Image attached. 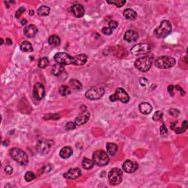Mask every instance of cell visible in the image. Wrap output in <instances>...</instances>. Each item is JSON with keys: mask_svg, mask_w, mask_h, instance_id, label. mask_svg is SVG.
<instances>
[{"mask_svg": "<svg viewBox=\"0 0 188 188\" xmlns=\"http://www.w3.org/2000/svg\"><path fill=\"white\" fill-rule=\"evenodd\" d=\"M153 57L151 55H147L145 57H140L136 59L135 62V66L137 69L141 72H146L150 69L152 67Z\"/></svg>", "mask_w": 188, "mask_h": 188, "instance_id": "obj_1", "label": "cell"}, {"mask_svg": "<svg viewBox=\"0 0 188 188\" xmlns=\"http://www.w3.org/2000/svg\"><path fill=\"white\" fill-rule=\"evenodd\" d=\"M10 156L16 163L21 165H26L28 164V157L27 154L23 150L18 148H13L9 152Z\"/></svg>", "mask_w": 188, "mask_h": 188, "instance_id": "obj_2", "label": "cell"}, {"mask_svg": "<svg viewBox=\"0 0 188 188\" xmlns=\"http://www.w3.org/2000/svg\"><path fill=\"white\" fill-rule=\"evenodd\" d=\"M172 31V25L167 20H163L160 25L154 30V35L157 38H165Z\"/></svg>", "mask_w": 188, "mask_h": 188, "instance_id": "obj_3", "label": "cell"}, {"mask_svg": "<svg viewBox=\"0 0 188 188\" xmlns=\"http://www.w3.org/2000/svg\"><path fill=\"white\" fill-rule=\"evenodd\" d=\"M93 161L98 166H105L109 163V157L103 150H97L93 154Z\"/></svg>", "mask_w": 188, "mask_h": 188, "instance_id": "obj_4", "label": "cell"}, {"mask_svg": "<svg viewBox=\"0 0 188 188\" xmlns=\"http://www.w3.org/2000/svg\"><path fill=\"white\" fill-rule=\"evenodd\" d=\"M176 64V59L174 57H169V56H162L157 58L155 61V66L159 68H171Z\"/></svg>", "mask_w": 188, "mask_h": 188, "instance_id": "obj_5", "label": "cell"}, {"mask_svg": "<svg viewBox=\"0 0 188 188\" xmlns=\"http://www.w3.org/2000/svg\"><path fill=\"white\" fill-rule=\"evenodd\" d=\"M105 89L103 87L95 86L90 87L89 90L85 92V96L88 99L94 101V100H98L101 98L105 94Z\"/></svg>", "mask_w": 188, "mask_h": 188, "instance_id": "obj_6", "label": "cell"}, {"mask_svg": "<svg viewBox=\"0 0 188 188\" xmlns=\"http://www.w3.org/2000/svg\"><path fill=\"white\" fill-rule=\"evenodd\" d=\"M123 172L118 167H114L109 171L108 174V179L112 185H119L122 182Z\"/></svg>", "mask_w": 188, "mask_h": 188, "instance_id": "obj_7", "label": "cell"}, {"mask_svg": "<svg viewBox=\"0 0 188 188\" xmlns=\"http://www.w3.org/2000/svg\"><path fill=\"white\" fill-rule=\"evenodd\" d=\"M129 96L121 87H118L115 90L114 94L109 96V100L111 102H115L117 100L121 102L122 103H128L129 102Z\"/></svg>", "mask_w": 188, "mask_h": 188, "instance_id": "obj_8", "label": "cell"}, {"mask_svg": "<svg viewBox=\"0 0 188 188\" xmlns=\"http://www.w3.org/2000/svg\"><path fill=\"white\" fill-rule=\"evenodd\" d=\"M54 142L51 140L41 139L39 140L37 143L36 148L39 153L42 154H46L51 150L52 147L53 146Z\"/></svg>", "mask_w": 188, "mask_h": 188, "instance_id": "obj_9", "label": "cell"}, {"mask_svg": "<svg viewBox=\"0 0 188 188\" xmlns=\"http://www.w3.org/2000/svg\"><path fill=\"white\" fill-rule=\"evenodd\" d=\"M55 62L57 64L62 65V66H68V65L73 64L74 57L66 52H58L54 56Z\"/></svg>", "mask_w": 188, "mask_h": 188, "instance_id": "obj_10", "label": "cell"}, {"mask_svg": "<svg viewBox=\"0 0 188 188\" xmlns=\"http://www.w3.org/2000/svg\"><path fill=\"white\" fill-rule=\"evenodd\" d=\"M151 46L148 44H136L131 49V53L134 55H143L150 52Z\"/></svg>", "mask_w": 188, "mask_h": 188, "instance_id": "obj_11", "label": "cell"}, {"mask_svg": "<svg viewBox=\"0 0 188 188\" xmlns=\"http://www.w3.org/2000/svg\"><path fill=\"white\" fill-rule=\"evenodd\" d=\"M45 96V87L44 85L40 82H37L33 87V97L35 99L40 101Z\"/></svg>", "mask_w": 188, "mask_h": 188, "instance_id": "obj_12", "label": "cell"}, {"mask_svg": "<svg viewBox=\"0 0 188 188\" xmlns=\"http://www.w3.org/2000/svg\"><path fill=\"white\" fill-rule=\"evenodd\" d=\"M82 172L79 167H74V168L69 169L67 172L63 174V177L68 178V179H76L81 176Z\"/></svg>", "mask_w": 188, "mask_h": 188, "instance_id": "obj_13", "label": "cell"}, {"mask_svg": "<svg viewBox=\"0 0 188 188\" xmlns=\"http://www.w3.org/2000/svg\"><path fill=\"white\" fill-rule=\"evenodd\" d=\"M123 170L125 171L126 173L128 174H132V173L135 172L137 171L138 165L136 163L131 160H126L123 164Z\"/></svg>", "mask_w": 188, "mask_h": 188, "instance_id": "obj_14", "label": "cell"}, {"mask_svg": "<svg viewBox=\"0 0 188 188\" xmlns=\"http://www.w3.org/2000/svg\"><path fill=\"white\" fill-rule=\"evenodd\" d=\"M89 118H90V113L88 111H84L75 118L74 122L77 126H81L88 121Z\"/></svg>", "mask_w": 188, "mask_h": 188, "instance_id": "obj_15", "label": "cell"}, {"mask_svg": "<svg viewBox=\"0 0 188 188\" xmlns=\"http://www.w3.org/2000/svg\"><path fill=\"white\" fill-rule=\"evenodd\" d=\"M72 13L75 17L82 18L85 14V9L80 4H74L71 7Z\"/></svg>", "mask_w": 188, "mask_h": 188, "instance_id": "obj_16", "label": "cell"}, {"mask_svg": "<svg viewBox=\"0 0 188 188\" xmlns=\"http://www.w3.org/2000/svg\"><path fill=\"white\" fill-rule=\"evenodd\" d=\"M38 27L36 26L29 25L25 27V29H24V34L27 38H33L38 33Z\"/></svg>", "mask_w": 188, "mask_h": 188, "instance_id": "obj_17", "label": "cell"}, {"mask_svg": "<svg viewBox=\"0 0 188 188\" xmlns=\"http://www.w3.org/2000/svg\"><path fill=\"white\" fill-rule=\"evenodd\" d=\"M138 33L137 32L133 30H128L126 31L124 34V40L127 42H135L138 39Z\"/></svg>", "mask_w": 188, "mask_h": 188, "instance_id": "obj_18", "label": "cell"}, {"mask_svg": "<svg viewBox=\"0 0 188 188\" xmlns=\"http://www.w3.org/2000/svg\"><path fill=\"white\" fill-rule=\"evenodd\" d=\"M88 57L85 54H81V55H77V57H74L73 64L75 66H83L87 63Z\"/></svg>", "mask_w": 188, "mask_h": 188, "instance_id": "obj_19", "label": "cell"}, {"mask_svg": "<svg viewBox=\"0 0 188 188\" xmlns=\"http://www.w3.org/2000/svg\"><path fill=\"white\" fill-rule=\"evenodd\" d=\"M73 154V148L71 146H65L59 152V157L63 159H68Z\"/></svg>", "mask_w": 188, "mask_h": 188, "instance_id": "obj_20", "label": "cell"}, {"mask_svg": "<svg viewBox=\"0 0 188 188\" xmlns=\"http://www.w3.org/2000/svg\"><path fill=\"white\" fill-rule=\"evenodd\" d=\"M139 109L140 112L143 115H148L152 112L153 107L150 105L149 103L147 102H143L140 105H139Z\"/></svg>", "mask_w": 188, "mask_h": 188, "instance_id": "obj_21", "label": "cell"}, {"mask_svg": "<svg viewBox=\"0 0 188 188\" xmlns=\"http://www.w3.org/2000/svg\"><path fill=\"white\" fill-rule=\"evenodd\" d=\"M65 73L64 68L62 65L59 64H55L54 65L52 68V74H53L55 77H61V75Z\"/></svg>", "mask_w": 188, "mask_h": 188, "instance_id": "obj_22", "label": "cell"}, {"mask_svg": "<svg viewBox=\"0 0 188 188\" xmlns=\"http://www.w3.org/2000/svg\"><path fill=\"white\" fill-rule=\"evenodd\" d=\"M124 16L125 17L126 19L129 20H135L137 18V13L135 10H132L131 8H127L124 11Z\"/></svg>", "mask_w": 188, "mask_h": 188, "instance_id": "obj_23", "label": "cell"}, {"mask_svg": "<svg viewBox=\"0 0 188 188\" xmlns=\"http://www.w3.org/2000/svg\"><path fill=\"white\" fill-rule=\"evenodd\" d=\"M107 152L110 156H114L118 152V146L113 143H108L107 144Z\"/></svg>", "mask_w": 188, "mask_h": 188, "instance_id": "obj_24", "label": "cell"}, {"mask_svg": "<svg viewBox=\"0 0 188 188\" xmlns=\"http://www.w3.org/2000/svg\"><path fill=\"white\" fill-rule=\"evenodd\" d=\"M48 42H49V45L55 47V46H58L60 44V38H59V36L56 35H51L49 38Z\"/></svg>", "mask_w": 188, "mask_h": 188, "instance_id": "obj_25", "label": "cell"}, {"mask_svg": "<svg viewBox=\"0 0 188 188\" xmlns=\"http://www.w3.org/2000/svg\"><path fill=\"white\" fill-rule=\"evenodd\" d=\"M20 49L24 52H31L33 51L32 44L29 42L27 41V40L21 43V45H20Z\"/></svg>", "mask_w": 188, "mask_h": 188, "instance_id": "obj_26", "label": "cell"}, {"mask_svg": "<svg viewBox=\"0 0 188 188\" xmlns=\"http://www.w3.org/2000/svg\"><path fill=\"white\" fill-rule=\"evenodd\" d=\"M38 15L39 16H46L49 14L50 8L49 7L46 6V5H42L38 9Z\"/></svg>", "mask_w": 188, "mask_h": 188, "instance_id": "obj_27", "label": "cell"}, {"mask_svg": "<svg viewBox=\"0 0 188 188\" xmlns=\"http://www.w3.org/2000/svg\"><path fill=\"white\" fill-rule=\"evenodd\" d=\"M70 85L71 87L74 90H80L82 88V85L79 80H77V79H71L70 80Z\"/></svg>", "mask_w": 188, "mask_h": 188, "instance_id": "obj_28", "label": "cell"}, {"mask_svg": "<svg viewBox=\"0 0 188 188\" xmlns=\"http://www.w3.org/2000/svg\"><path fill=\"white\" fill-rule=\"evenodd\" d=\"M82 165L86 170H90L94 166V163L91 159H87V158H84L82 162Z\"/></svg>", "mask_w": 188, "mask_h": 188, "instance_id": "obj_29", "label": "cell"}, {"mask_svg": "<svg viewBox=\"0 0 188 188\" xmlns=\"http://www.w3.org/2000/svg\"><path fill=\"white\" fill-rule=\"evenodd\" d=\"M59 94L62 96H67L71 94V88L68 85H62L59 88Z\"/></svg>", "mask_w": 188, "mask_h": 188, "instance_id": "obj_30", "label": "cell"}, {"mask_svg": "<svg viewBox=\"0 0 188 188\" xmlns=\"http://www.w3.org/2000/svg\"><path fill=\"white\" fill-rule=\"evenodd\" d=\"M49 61L47 57H42L38 61V67L40 68H45L49 65Z\"/></svg>", "mask_w": 188, "mask_h": 188, "instance_id": "obj_31", "label": "cell"}, {"mask_svg": "<svg viewBox=\"0 0 188 188\" xmlns=\"http://www.w3.org/2000/svg\"><path fill=\"white\" fill-rule=\"evenodd\" d=\"M36 178V176L33 172L32 171H28L25 175V178L27 182H31L33 180H34Z\"/></svg>", "mask_w": 188, "mask_h": 188, "instance_id": "obj_32", "label": "cell"}, {"mask_svg": "<svg viewBox=\"0 0 188 188\" xmlns=\"http://www.w3.org/2000/svg\"><path fill=\"white\" fill-rule=\"evenodd\" d=\"M163 113H162L161 111H156L155 113H154L152 118H153L154 121H161L162 119H163Z\"/></svg>", "mask_w": 188, "mask_h": 188, "instance_id": "obj_33", "label": "cell"}, {"mask_svg": "<svg viewBox=\"0 0 188 188\" xmlns=\"http://www.w3.org/2000/svg\"><path fill=\"white\" fill-rule=\"evenodd\" d=\"M107 3L111 4V5H114L117 7H121L122 6H124V4L126 3V1H123V0H116V1H107Z\"/></svg>", "mask_w": 188, "mask_h": 188, "instance_id": "obj_34", "label": "cell"}, {"mask_svg": "<svg viewBox=\"0 0 188 188\" xmlns=\"http://www.w3.org/2000/svg\"><path fill=\"white\" fill-rule=\"evenodd\" d=\"M160 135L162 137H166L167 135V129L166 126L165 125V124H163L160 126Z\"/></svg>", "mask_w": 188, "mask_h": 188, "instance_id": "obj_35", "label": "cell"}, {"mask_svg": "<svg viewBox=\"0 0 188 188\" xmlns=\"http://www.w3.org/2000/svg\"><path fill=\"white\" fill-rule=\"evenodd\" d=\"M76 126H77V125H76L75 122H68L66 124V128L67 130H73L76 128Z\"/></svg>", "mask_w": 188, "mask_h": 188, "instance_id": "obj_36", "label": "cell"}, {"mask_svg": "<svg viewBox=\"0 0 188 188\" xmlns=\"http://www.w3.org/2000/svg\"><path fill=\"white\" fill-rule=\"evenodd\" d=\"M25 7H20V8L18 9L17 11H16L15 16H16V18H18L20 17V16H21L22 14L25 13Z\"/></svg>", "mask_w": 188, "mask_h": 188, "instance_id": "obj_37", "label": "cell"}, {"mask_svg": "<svg viewBox=\"0 0 188 188\" xmlns=\"http://www.w3.org/2000/svg\"><path fill=\"white\" fill-rule=\"evenodd\" d=\"M102 32L105 35H112V33H113V29H111L109 27H103L102 29Z\"/></svg>", "mask_w": 188, "mask_h": 188, "instance_id": "obj_38", "label": "cell"}, {"mask_svg": "<svg viewBox=\"0 0 188 188\" xmlns=\"http://www.w3.org/2000/svg\"><path fill=\"white\" fill-rule=\"evenodd\" d=\"M13 167L10 166V165H7L5 168V173L8 176H10L11 174H13Z\"/></svg>", "mask_w": 188, "mask_h": 188, "instance_id": "obj_39", "label": "cell"}, {"mask_svg": "<svg viewBox=\"0 0 188 188\" xmlns=\"http://www.w3.org/2000/svg\"><path fill=\"white\" fill-rule=\"evenodd\" d=\"M118 27V22L114 21V20H112L109 22V27L111 29H114Z\"/></svg>", "mask_w": 188, "mask_h": 188, "instance_id": "obj_40", "label": "cell"}, {"mask_svg": "<svg viewBox=\"0 0 188 188\" xmlns=\"http://www.w3.org/2000/svg\"><path fill=\"white\" fill-rule=\"evenodd\" d=\"M44 119H58L59 118V116L57 114H54V115H52V114H49L47 115H46V116H44Z\"/></svg>", "mask_w": 188, "mask_h": 188, "instance_id": "obj_41", "label": "cell"}, {"mask_svg": "<svg viewBox=\"0 0 188 188\" xmlns=\"http://www.w3.org/2000/svg\"><path fill=\"white\" fill-rule=\"evenodd\" d=\"M139 82L141 86L145 87L146 86L147 84H148V80H147L146 79H145V78H140V79H139Z\"/></svg>", "mask_w": 188, "mask_h": 188, "instance_id": "obj_42", "label": "cell"}, {"mask_svg": "<svg viewBox=\"0 0 188 188\" xmlns=\"http://www.w3.org/2000/svg\"><path fill=\"white\" fill-rule=\"evenodd\" d=\"M169 113H170L171 115H173V116H177V115L179 114V111L176 109H171L170 110H169Z\"/></svg>", "mask_w": 188, "mask_h": 188, "instance_id": "obj_43", "label": "cell"}, {"mask_svg": "<svg viewBox=\"0 0 188 188\" xmlns=\"http://www.w3.org/2000/svg\"><path fill=\"white\" fill-rule=\"evenodd\" d=\"M175 132H176V134H182L184 133L186 131L185 129H184L183 127H178V128H175Z\"/></svg>", "mask_w": 188, "mask_h": 188, "instance_id": "obj_44", "label": "cell"}, {"mask_svg": "<svg viewBox=\"0 0 188 188\" xmlns=\"http://www.w3.org/2000/svg\"><path fill=\"white\" fill-rule=\"evenodd\" d=\"M174 87H175V89H176V90L179 91L180 94H181L182 96H184V95L185 94V91H184L183 89H182L180 86H178V85H176V86H175Z\"/></svg>", "mask_w": 188, "mask_h": 188, "instance_id": "obj_45", "label": "cell"}, {"mask_svg": "<svg viewBox=\"0 0 188 188\" xmlns=\"http://www.w3.org/2000/svg\"><path fill=\"white\" fill-rule=\"evenodd\" d=\"M174 85H170L167 87V90H168L169 94H171V96H174Z\"/></svg>", "mask_w": 188, "mask_h": 188, "instance_id": "obj_46", "label": "cell"}, {"mask_svg": "<svg viewBox=\"0 0 188 188\" xmlns=\"http://www.w3.org/2000/svg\"><path fill=\"white\" fill-rule=\"evenodd\" d=\"M182 127H183L184 129H187V121H185L182 123Z\"/></svg>", "mask_w": 188, "mask_h": 188, "instance_id": "obj_47", "label": "cell"}, {"mask_svg": "<svg viewBox=\"0 0 188 188\" xmlns=\"http://www.w3.org/2000/svg\"><path fill=\"white\" fill-rule=\"evenodd\" d=\"M176 122L172 123V124H171V129H175V126H176Z\"/></svg>", "mask_w": 188, "mask_h": 188, "instance_id": "obj_48", "label": "cell"}, {"mask_svg": "<svg viewBox=\"0 0 188 188\" xmlns=\"http://www.w3.org/2000/svg\"><path fill=\"white\" fill-rule=\"evenodd\" d=\"M6 43L8 44V45H10V44H13V41H12V40H10V39L7 38L6 40Z\"/></svg>", "mask_w": 188, "mask_h": 188, "instance_id": "obj_49", "label": "cell"}, {"mask_svg": "<svg viewBox=\"0 0 188 188\" xmlns=\"http://www.w3.org/2000/svg\"><path fill=\"white\" fill-rule=\"evenodd\" d=\"M26 23H27V20H22L21 21V25H26Z\"/></svg>", "mask_w": 188, "mask_h": 188, "instance_id": "obj_50", "label": "cell"}]
</instances>
